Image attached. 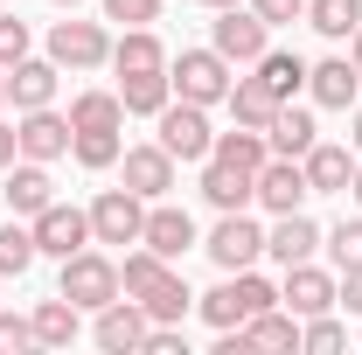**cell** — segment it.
<instances>
[{
	"mask_svg": "<svg viewBox=\"0 0 362 355\" xmlns=\"http://www.w3.org/2000/svg\"><path fill=\"white\" fill-rule=\"evenodd\" d=\"M362 21V0H307V28H320L327 42H349Z\"/></svg>",
	"mask_w": 362,
	"mask_h": 355,
	"instance_id": "33",
	"label": "cell"
},
{
	"mask_svg": "<svg viewBox=\"0 0 362 355\" xmlns=\"http://www.w3.org/2000/svg\"><path fill=\"white\" fill-rule=\"evenodd\" d=\"M168 272H175V258H160V251L139 244V251H126V265H119V293H126V300H146Z\"/></svg>",
	"mask_w": 362,
	"mask_h": 355,
	"instance_id": "30",
	"label": "cell"
},
{
	"mask_svg": "<svg viewBox=\"0 0 362 355\" xmlns=\"http://www.w3.org/2000/svg\"><path fill=\"white\" fill-rule=\"evenodd\" d=\"M119 153H126V139H119V133H70V161L90 168V175L119 168Z\"/></svg>",
	"mask_w": 362,
	"mask_h": 355,
	"instance_id": "35",
	"label": "cell"
},
{
	"mask_svg": "<svg viewBox=\"0 0 362 355\" xmlns=\"http://www.w3.org/2000/svg\"><path fill=\"white\" fill-rule=\"evenodd\" d=\"M112 70H119V77H139V70H168V42H160L153 28H126V35L112 42Z\"/></svg>",
	"mask_w": 362,
	"mask_h": 355,
	"instance_id": "25",
	"label": "cell"
},
{
	"mask_svg": "<svg viewBox=\"0 0 362 355\" xmlns=\"http://www.w3.org/2000/svg\"><path fill=\"white\" fill-rule=\"evenodd\" d=\"M146 327H153V320H146V307L119 293L112 307H98V327H90V342H98L105 355H139V342H146Z\"/></svg>",
	"mask_w": 362,
	"mask_h": 355,
	"instance_id": "11",
	"label": "cell"
},
{
	"mask_svg": "<svg viewBox=\"0 0 362 355\" xmlns=\"http://www.w3.org/2000/svg\"><path fill=\"white\" fill-rule=\"evenodd\" d=\"M265 28H286V21H307V0H244Z\"/></svg>",
	"mask_w": 362,
	"mask_h": 355,
	"instance_id": "41",
	"label": "cell"
},
{
	"mask_svg": "<svg viewBox=\"0 0 362 355\" xmlns=\"http://www.w3.org/2000/svg\"><path fill=\"white\" fill-rule=\"evenodd\" d=\"M320 244L334 251V265H341V272H349V265H362V216H341L334 230H327V237H320Z\"/></svg>",
	"mask_w": 362,
	"mask_h": 355,
	"instance_id": "37",
	"label": "cell"
},
{
	"mask_svg": "<svg viewBox=\"0 0 362 355\" xmlns=\"http://www.w3.org/2000/svg\"><path fill=\"white\" fill-rule=\"evenodd\" d=\"M49 63L56 70H98V63H112V35H105V21H56L49 28Z\"/></svg>",
	"mask_w": 362,
	"mask_h": 355,
	"instance_id": "7",
	"label": "cell"
},
{
	"mask_svg": "<svg viewBox=\"0 0 362 355\" xmlns=\"http://www.w3.org/2000/svg\"><path fill=\"white\" fill-rule=\"evenodd\" d=\"M307 98H314L320 112H356L362 98V77L349 56H320V63H307Z\"/></svg>",
	"mask_w": 362,
	"mask_h": 355,
	"instance_id": "12",
	"label": "cell"
},
{
	"mask_svg": "<svg viewBox=\"0 0 362 355\" xmlns=\"http://www.w3.org/2000/svg\"><path fill=\"white\" fill-rule=\"evenodd\" d=\"M300 168H307V188H314V195H349V181H356V153L334 146V139H314V146L300 153Z\"/></svg>",
	"mask_w": 362,
	"mask_h": 355,
	"instance_id": "18",
	"label": "cell"
},
{
	"mask_svg": "<svg viewBox=\"0 0 362 355\" xmlns=\"http://www.w3.org/2000/svg\"><path fill=\"white\" fill-rule=\"evenodd\" d=\"M349 146L362 153V98H356V133H349Z\"/></svg>",
	"mask_w": 362,
	"mask_h": 355,
	"instance_id": "45",
	"label": "cell"
},
{
	"mask_svg": "<svg viewBox=\"0 0 362 355\" xmlns=\"http://www.w3.org/2000/svg\"><path fill=\"white\" fill-rule=\"evenodd\" d=\"M119 175H126V188L133 195H146V202H160L168 188H175V153L153 139V146H126L119 153Z\"/></svg>",
	"mask_w": 362,
	"mask_h": 355,
	"instance_id": "13",
	"label": "cell"
},
{
	"mask_svg": "<svg viewBox=\"0 0 362 355\" xmlns=\"http://www.w3.org/2000/svg\"><path fill=\"white\" fill-rule=\"evenodd\" d=\"M42 251H35V230L14 216V223H0V279H21V272L35 265Z\"/></svg>",
	"mask_w": 362,
	"mask_h": 355,
	"instance_id": "34",
	"label": "cell"
},
{
	"mask_svg": "<svg viewBox=\"0 0 362 355\" xmlns=\"http://www.w3.org/2000/svg\"><path fill=\"white\" fill-rule=\"evenodd\" d=\"M237 334H244V349H293V355H300V327H293V313H279V307L251 313Z\"/></svg>",
	"mask_w": 362,
	"mask_h": 355,
	"instance_id": "31",
	"label": "cell"
},
{
	"mask_svg": "<svg viewBox=\"0 0 362 355\" xmlns=\"http://www.w3.org/2000/svg\"><path fill=\"white\" fill-rule=\"evenodd\" d=\"M28 320H35V349H70V342L84 334V307L63 300V293H56V300H35Z\"/></svg>",
	"mask_w": 362,
	"mask_h": 355,
	"instance_id": "22",
	"label": "cell"
},
{
	"mask_svg": "<svg viewBox=\"0 0 362 355\" xmlns=\"http://www.w3.org/2000/svg\"><path fill=\"white\" fill-rule=\"evenodd\" d=\"M334 272H320L314 258L307 265H286V286H279V300H286V313L293 320H314V313H334Z\"/></svg>",
	"mask_w": 362,
	"mask_h": 355,
	"instance_id": "10",
	"label": "cell"
},
{
	"mask_svg": "<svg viewBox=\"0 0 362 355\" xmlns=\"http://www.w3.org/2000/svg\"><path fill=\"white\" fill-rule=\"evenodd\" d=\"M139 244L160 251V258H181V251H195V216L175 209V202L160 195V202H146V230H139Z\"/></svg>",
	"mask_w": 362,
	"mask_h": 355,
	"instance_id": "16",
	"label": "cell"
},
{
	"mask_svg": "<svg viewBox=\"0 0 362 355\" xmlns=\"http://www.w3.org/2000/svg\"><path fill=\"white\" fill-rule=\"evenodd\" d=\"M334 307H349V313L362 320V265H349V272H341V286H334Z\"/></svg>",
	"mask_w": 362,
	"mask_h": 355,
	"instance_id": "42",
	"label": "cell"
},
{
	"mask_svg": "<svg viewBox=\"0 0 362 355\" xmlns=\"http://www.w3.org/2000/svg\"><path fill=\"white\" fill-rule=\"evenodd\" d=\"M265 139H272V153H279V161H300V153L320 139V126H314V112H307V105H279V112H272V126H265Z\"/></svg>",
	"mask_w": 362,
	"mask_h": 355,
	"instance_id": "23",
	"label": "cell"
},
{
	"mask_svg": "<svg viewBox=\"0 0 362 355\" xmlns=\"http://www.w3.org/2000/svg\"><path fill=\"white\" fill-rule=\"evenodd\" d=\"M202 202L223 216V209H251L258 202V175H244V168H223V161H202Z\"/></svg>",
	"mask_w": 362,
	"mask_h": 355,
	"instance_id": "20",
	"label": "cell"
},
{
	"mask_svg": "<svg viewBox=\"0 0 362 355\" xmlns=\"http://www.w3.org/2000/svg\"><path fill=\"white\" fill-rule=\"evenodd\" d=\"M139 307H146V320H168V327H181V320H188V307H195V293H188V279H181V272H168V279H160V286H153Z\"/></svg>",
	"mask_w": 362,
	"mask_h": 355,
	"instance_id": "32",
	"label": "cell"
},
{
	"mask_svg": "<svg viewBox=\"0 0 362 355\" xmlns=\"http://www.w3.org/2000/svg\"><path fill=\"white\" fill-rule=\"evenodd\" d=\"M35 349V320L28 313H0V355H21Z\"/></svg>",
	"mask_w": 362,
	"mask_h": 355,
	"instance_id": "40",
	"label": "cell"
},
{
	"mask_svg": "<svg viewBox=\"0 0 362 355\" xmlns=\"http://www.w3.org/2000/svg\"><path fill=\"white\" fill-rule=\"evenodd\" d=\"M56 77H63V70H56L49 56H21V63L7 70V105H14V112H42V105H56Z\"/></svg>",
	"mask_w": 362,
	"mask_h": 355,
	"instance_id": "17",
	"label": "cell"
},
{
	"mask_svg": "<svg viewBox=\"0 0 362 355\" xmlns=\"http://www.w3.org/2000/svg\"><path fill=\"white\" fill-rule=\"evenodd\" d=\"M175 98L168 84V70H139V77H119V105H126V119H160V105Z\"/></svg>",
	"mask_w": 362,
	"mask_h": 355,
	"instance_id": "27",
	"label": "cell"
},
{
	"mask_svg": "<svg viewBox=\"0 0 362 355\" xmlns=\"http://www.w3.org/2000/svg\"><path fill=\"white\" fill-rule=\"evenodd\" d=\"M139 230H146V195H133V188L90 195V244H139Z\"/></svg>",
	"mask_w": 362,
	"mask_h": 355,
	"instance_id": "5",
	"label": "cell"
},
{
	"mask_svg": "<svg viewBox=\"0 0 362 355\" xmlns=\"http://www.w3.org/2000/svg\"><path fill=\"white\" fill-rule=\"evenodd\" d=\"M209 161H223V168H244V175H258V168L272 161V139H265V133H251V126H230V133H216Z\"/></svg>",
	"mask_w": 362,
	"mask_h": 355,
	"instance_id": "28",
	"label": "cell"
},
{
	"mask_svg": "<svg viewBox=\"0 0 362 355\" xmlns=\"http://www.w3.org/2000/svg\"><path fill=\"white\" fill-rule=\"evenodd\" d=\"M251 77H258L279 105H293V98L307 91V56H293V49H265V56L251 63Z\"/></svg>",
	"mask_w": 362,
	"mask_h": 355,
	"instance_id": "24",
	"label": "cell"
},
{
	"mask_svg": "<svg viewBox=\"0 0 362 355\" xmlns=\"http://www.w3.org/2000/svg\"><path fill=\"white\" fill-rule=\"evenodd\" d=\"M209 49L230 56V63H258V56L272 49V28L237 0V7H216V21H209Z\"/></svg>",
	"mask_w": 362,
	"mask_h": 355,
	"instance_id": "8",
	"label": "cell"
},
{
	"mask_svg": "<svg viewBox=\"0 0 362 355\" xmlns=\"http://www.w3.org/2000/svg\"><path fill=\"white\" fill-rule=\"evenodd\" d=\"M230 77H237V63L216 56L209 42L168 56V84H175V98H188V105H223V98H230Z\"/></svg>",
	"mask_w": 362,
	"mask_h": 355,
	"instance_id": "2",
	"label": "cell"
},
{
	"mask_svg": "<svg viewBox=\"0 0 362 355\" xmlns=\"http://www.w3.org/2000/svg\"><path fill=\"white\" fill-rule=\"evenodd\" d=\"M202 7H209V14H216V7H237V0H202Z\"/></svg>",
	"mask_w": 362,
	"mask_h": 355,
	"instance_id": "47",
	"label": "cell"
},
{
	"mask_svg": "<svg viewBox=\"0 0 362 355\" xmlns=\"http://www.w3.org/2000/svg\"><path fill=\"white\" fill-rule=\"evenodd\" d=\"M300 349H307V355H341V349H349V327H341L334 313H314V320L300 327Z\"/></svg>",
	"mask_w": 362,
	"mask_h": 355,
	"instance_id": "36",
	"label": "cell"
},
{
	"mask_svg": "<svg viewBox=\"0 0 362 355\" xmlns=\"http://www.w3.org/2000/svg\"><path fill=\"white\" fill-rule=\"evenodd\" d=\"M349 63H356V77H362V21H356V35H349Z\"/></svg>",
	"mask_w": 362,
	"mask_h": 355,
	"instance_id": "44",
	"label": "cell"
},
{
	"mask_svg": "<svg viewBox=\"0 0 362 355\" xmlns=\"http://www.w3.org/2000/svg\"><path fill=\"white\" fill-rule=\"evenodd\" d=\"M56 7H77V0H56Z\"/></svg>",
	"mask_w": 362,
	"mask_h": 355,
	"instance_id": "49",
	"label": "cell"
},
{
	"mask_svg": "<svg viewBox=\"0 0 362 355\" xmlns=\"http://www.w3.org/2000/svg\"><path fill=\"white\" fill-rule=\"evenodd\" d=\"M14 161H21V139H14V126H7V119H0V175H7Z\"/></svg>",
	"mask_w": 362,
	"mask_h": 355,
	"instance_id": "43",
	"label": "cell"
},
{
	"mask_svg": "<svg viewBox=\"0 0 362 355\" xmlns=\"http://www.w3.org/2000/svg\"><path fill=\"white\" fill-rule=\"evenodd\" d=\"M153 126H160V146H168L175 161H195V168H202L209 146H216V133H209V105H188V98H168Z\"/></svg>",
	"mask_w": 362,
	"mask_h": 355,
	"instance_id": "4",
	"label": "cell"
},
{
	"mask_svg": "<svg viewBox=\"0 0 362 355\" xmlns=\"http://www.w3.org/2000/svg\"><path fill=\"white\" fill-rule=\"evenodd\" d=\"M0 195H7V209H14V216H35V209H49V202H56L49 161H14V168H7V188H0Z\"/></svg>",
	"mask_w": 362,
	"mask_h": 355,
	"instance_id": "21",
	"label": "cell"
},
{
	"mask_svg": "<svg viewBox=\"0 0 362 355\" xmlns=\"http://www.w3.org/2000/svg\"><path fill=\"white\" fill-rule=\"evenodd\" d=\"M105 7V21H119V28H153L160 21V0H98Z\"/></svg>",
	"mask_w": 362,
	"mask_h": 355,
	"instance_id": "38",
	"label": "cell"
},
{
	"mask_svg": "<svg viewBox=\"0 0 362 355\" xmlns=\"http://www.w3.org/2000/svg\"><path fill=\"white\" fill-rule=\"evenodd\" d=\"M265 307H279V286L258 279L251 265H244V272H223V286H209V293L195 300V313H202L209 327H244L251 313H265Z\"/></svg>",
	"mask_w": 362,
	"mask_h": 355,
	"instance_id": "1",
	"label": "cell"
},
{
	"mask_svg": "<svg viewBox=\"0 0 362 355\" xmlns=\"http://www.w3.org/2000/svg\"><path fill=\"white\" fill-rule=\"evenodd\" d=\"M230 119H237V126H251V133H265L272 126V112H279V98H272L265 84H258V77H230Z\"/></svg>",
	"mask_w": 362,
	"mask_h": 355,
	"instance_id": "29",
	"label": "cell"
},
{
	"mask_svg": "<svg viewBox=\"0 0 362 355\" xmlns=\"http://www.w3.org/2000/svg\"><path fill=\"white\" fill-rule=\"evenodd\" d=\"M0 105H7V70H0Z\"/></svg>",
	"mask_w": 362,
	"mask_h": 355,
	"instance_id": "48",
	"label": "cell"
},
{
	"mask_svg": "<svg viewBox=\"0 0 362 355\" xmlns=\"http://www.w3.org/2000/svg\"><path fill=\"white\" fill-rule=\"evenodd\" d=\"M307 168L300 161H279L272 153L265 168H258V209H272V216H293V209H307Z\"/></svg>",
	"mask_w": 362,
	"mask_h": 355,
	"instance_id": "14",
	"label": "cell"
},
{
	"mask_svg": "<svg viewBox=\"0 0 362 355\" xmlns=\"http://www.w3.org/2000/svg\"><path fill=\"white\" fill-rule=\"evenodd\" d=\"M28 42H35L28 21H21V14H0V70H14V63L28 56Z\"/></svg>",
	"mask_w": 362,
	"mask_h": 355,
	"instance_id": "39",
	"label": "cell"
},
{
	"mask_svg": "<svg viewBox=\"0 0 362 355\" xmlns=\"http://www.w3.org/2000/svg\"><path fill=\"white\" fill-rule=\"evenodd\" d=\"M349 195H356V202H362V153H356V181H349Z\"/></svg>",
	"mask_w": 362,
	"mask_h": 355,
	"instance_id": "46",
	"label": "cell"
},
{
	"mask_svg": "<svg viewBox=\"0 0 362 355\" xmlns=\"http://www.w3.org/2000/svg\"><path fill=\"white\" fill-rule=\"evenodd\" d=\"M314 251H320V223L307 209H293V216H279L265 230V258H279V265H307Z\"/></svg>",
	"mask_w": 362,
	"mask_h": 355,
	"instance_id": "19",
	"label": "cell"
},
{
	"mask_svg": "<svg viewBox=\"0 0 362 355\" xmlns=\"http://www.w3.org/2000/svg\"><path fill=\"white\" fill-rule=\"evenodd\" d=\"M202 251H209L223 272H244V265H258V258H265V230L244 216V209H223V223L209 230V244H202Z\"/></svg>",
	"mask_w": 362,
	"mask_h": 355,
	"instance_id": "9",
	"label": "cell"
},
{
	"mask_svg": "<svg viewBox=\"0 0 362 355\" xmlns=\"http://www.w3.org/2000/svg\"><path fill=\"white\" fill-rule=\"evenodd\" d=\"M14 139H21V161H63V153H70V112H56V105L21 112Z\"/></svg>",
	"mask_w": 362,
	"mask_h": 355,
	"instance_id": "15",
	"label": "cell"
},
{
	"mask_svg": "<svg viewBox=\"0 0 362 355\" xmlns=\"http://www.w3.org/2000/svg\"><path fill=\"white\" fill-rule=\"evenodd\" d=\"M119 126H126L119 91H77L70 98V133H119Z\"/></svg>",
	"mask_w": 362,
	"mask_h": 355,
	"instance_id": "26",
	"label": "cell"
},
{
	"mask_svg": "<svg viewBox=\"0 0 362 355\" xmlns=\"http://www.w3.org/2000/svg\"><path fill=\"white\" fill-rule=\"evenodd\" d=\"M28 230H35V251L63 265V258H77V251L90 244V209H77V202H49V209L28 216Z\"/></svg>",
	"mask_w": 362,
	"mask_h": 355,
	"instance_id": "6",
	"label": "cell"
},
{
	"mask_svg": "<svg viewBox=\"0 0 362 355\" xmlns=\"http://www.w3.org/2000/svg\"><path fill=\"white\" fill-rule=\"evenodd\" d=\"M56 293L63 300H77L84 313H98V307H112L119 300V265L105 258V251H77V258H63V279H56Z\"/></svg>",
	"mask_w": 362,
	"mask_h": 355,
	"instance_id": "3",
	"label": "cell"
}]
</instances>
